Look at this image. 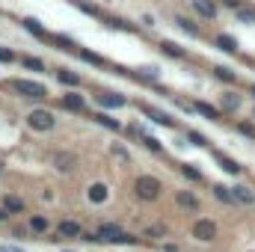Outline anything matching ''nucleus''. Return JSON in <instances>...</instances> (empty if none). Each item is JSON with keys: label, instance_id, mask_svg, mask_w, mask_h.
<instances>
[{"label": "nucleus", "instance_id": "obj_33", "mask_svg": "<svg viewBox=\"0 0 255 252\" xmlns=\"http://www.w3.org/2000/svg\"><path fill=\"white\" fill-rule=\"evenodd\" d=\"M238 131H241L244 137H253V140H255V122H241V125H238Z\"/></svg>", "mask_w": 255, "mask_h": 252}, {"label": "nucleus", "instance_id": "obj_1", "mask_svg": "<svg viewBox=\"0 0 255 252\" xmlns=\"http://www.w3.org/2000/svg\"><path fill=\"white\" fill-rule=\"evenodd\" d=\"M134 193H137L143 202H154V199L160 196V181H157L154 175H140V178L134 181Z\"/></svg>", "mask_w": 255, "mask_h": 252}, {"label": "nucleus", "instance_id": "obj_5", "mask_svg": "<svg viewBox=\"0 0 255 252\" xmlns=\"http://www.w3.org/2000/svg\"><path fill=\"white\" fill-rule=\"evenodd\" d=\"M95 101H98L101 110H119V107L128 104V98L119 95V92H101V95H95Z\"/></svg>", "mask_w": 255, "mask_h": 252}, {"label": "nucleus", "instance_id": "obj_34", "mask_svg": "<svg viewBox=\"0 0 255 252\" xmlns=\"http://www.w3.org/2000/svg\"><path fill=\"white\" fill-rule=\"evenodd\" d=\"M48 39H51L53 45H62V48H74V42H71L68 36H48Z\"/></svg>", "mask_w": 255, "mask_h": 252}, {"label": "nucleus", "instance_id": "obj_37", "mask_svg": "<svg viewBox=\"0 0 255 252\" xmlns=\"http://www.w3.org/2000/svg\"><path fill=\"white\" fill-rule=\"evenodd\" d=\"M113 154H116V157H125V160H128V157H131V154H128V151H125V149H119V146H113Z\"/></svg>", "mask_w": 255, "mask_h": 252}, {"label": "nucleus", "instance_id": "obj_15", "mask_svg": "<svg viewBox=\"0 0 255 252\" xmlns=\"http://www.w3.org/2000/svg\"><path fill=\"white\" fill-rule=\"evenodd\" d=\"M21 24H24V30H27V33L39 36V39H48V33H45V27H42V21H39V18H24Z\"/></svg>", "mask_w": 255, "mask_h": 252}, {"label": "nucleus", "instance_id": "obj_24", "mask_svg": "<svg viewBox=\"0 0 255 252\" xmlns=\"http://www.w3.org/2000/svg\"><path fill=\"white\" fill-rule=\"evenodd\" d=\"M235 12H238V21H241V24H255V9L241 6V9H235Z\"/></svg>", "mask_w": 255, "mask_h": 252}, {"label": "nucleus", "instance_id": "obj_21", "mask_svg": "<svg viewBox=\"0 0 255 252\" xmlns=\"http://www.w3.org/2000/svg\"><path fill=\"white\" fill-rule=\"evenodd\" d=\"M214 74H217L220 80H226V83H235V80H238V74H235L229 65H214Z\"/></svg>", "mask_w": 255, "mask_h": 252}, {"label": "nucleus", "instance_id": "obj_36", "mask_svg": "<svg viewBox=\"0 0 255 252\" xmlns=\"http://www.w3.org/2000/svg\"><path fill=\"white\" fill-rule=\"evenodd\" d=\"M143 235H146V238H160V235H163V226H149Z\"/></svg>", "mask_w": 255, "mask_h": 252}, {"label": "nucleus", "instance_id": "obj_29", "mask_svg": "<svg viewBox=\"0 0 255 252\" xmlns=\"http://www.w3.org/2000/svg\"><path fill=\"white\" fill-rule=\"evenodd\" d=\"M21 62H24V68H33V71H42V68H45V62L36 59V56H24Z\"/></svg>", "mask_w": 255, "mask_h": 252}, {"label": "nucleus", "instance_id": "obj_18", "mask_svg": "<svg viewBox=\"0 0 255 252\" xmlns=\"http://www.w3.org/2000/svg\"><path fill=\"white\" fill-rule=\"evenodd\" d=\"M175 24H178L184 33H190V36H202V30H199V27H196L190 18H184V15H175Z\"/></svg>", "mask_w": 255, "mask_h": 252}, {"label": "nucleus", "instance_id": "obj_9", "mask_svg": "<svg viewBox=\"0 0 255 252\" xmlns=\"http://www.w3.org/2000/svg\"><path fill=\"white\" fill-rule=\"evenodd\" d=\"M193 110H196L199 116L211 119V122H220V110H217V107H211L208 101H196V104H193Z\"/></svg>", "mask_w": 255, "mask_h": 252}, {"label": "nucleus", "instance_id": "obj_22", "mask_svg": "<svg viewBox=\"0 0 255 252\" xmlns=\"http://www.w3.org/2000/svg\"><path fill=\"white\" fill-rule=\"evenodd\" d=\"M220 104H223V110H238V107H241V98H238L235 92H226V95L220 98Z\"/></svg>", "mask_w": 255, "mask_h": 252}, {"label": "nucleus", "instance_id": "obj_40", "mask_svg": "<svg viewBox=\"0 0 255 252\" xmlns=\"http://www.w3.org/2000/svg\"><path fill=\"white\" fill-rule=\"evenodd\" d=\"M0 220H6V211H0Z\"/></svg>", "mask_w": 255, "mask_h": 252}, {"label": "nucleus", "instance_id": "obj_28", "mask_svg": "<svg viewBox=\"0 0 255 252\" xmlns=\"http://www.w3.org/2000/svg\"><path fill=\"white\" fill-rule=\"evenodd\" d=\"M232 190H235V199H238V202H247V205L253 202V193H250L244 184H241V187H232Z\"/></svg>", "mask_w": 255, "mask_h": 252}, {"label": "nucleus", "instance_id": "obj_20", "mask_svg": "<svg viewBox=\"0 0 255 252\" xmlns=\"http://www.w3.org/2000/svg\"><path fill=\"white\" fill-rule=\"evenodd\" d=\"M56 80H62L65 86H80V74H74V71H68V68H59V71H56Z\"/></svg>", "mask_w": 255, "mask_h": 252}, {"label": "nucleus", "instance_id": "obj_16", "mask_svg": "<svg viewBox=\"0 0 255 252\" xmlns=\"http://www.w3.org/2000/svg\"><path fill=\"white\" fill-rule=\"evenodd\" d=\"M217 48H220V50H226V53H238V39H235V36L220 33V36H217Z\"/></svg>", "mask_w": 255, "mask_h": 252}, {"label": "nucleus", "instance_id": "obj_8", "mask_svg": "<svg viewBox=\"0 0 255 252\" xmlns=\"http://www.w3.org/2000/svg\"><path fill=\"white\" fill-rule=\"evenodd\" d=\"M62 104H65L68 110H74V113H83V110H86V101H83L80 92H65V95H62Z\"/></svg>", "mask_w": 255, "mask_h": 252}, {"label": "nucleus", "instance_id": "obj_43", "mask_svg": "<svg viewBox=\"0 0 255 252\" xmlns=\"http://www.w3.org/2000/svg\"><path fill=\"white\" fill-rule=\"evenodd\" d=\"M253 119H255V110H253Z\"/></svg>", "mask_w": 255, "mask_h": 252}, {"label": "nucleus", "instance_id": "obj_12", "mask_svg": "<svg viewBox=\"0 0 255 252\" xmlns=\"http://www.w3.org/2000/svg\"><path fill=\"white\" fill-rule=\"evenodd\" d=\"M175 202H178L181 208H187V211H199V199H196V196H193L190 190H178Z\"/></svg>", "mask_w": 255, "mask_h": 252}, {"label": "nucleus", "instance_id": "obj_19", "mask_svg": "<svg viewBox=\"0 0 255 252\" xmlns=\"http://www.w3.org/2000/svg\"><path fill=\"white\" fill-rule=\"evenodd\" d=\"M160 48H163L166 56H175V59H184V56H187V50H184L181 45H175V42H163Z\"/></svg>", "mask_w": 255, "mask_h": 252}, {"label": "nucleus", "instance_id": "obj_39", "mask_svg": "<svg viewBox=\"0 0 255 252\" xmlns=\"http://www.w3.org/2000/svg\"><path fill=\"white\" fill-rule=\"evenodd\" d=\"M163 252H181V250H178V247H172V244H166V247H163Z\"/></svg>", "mask_w": 255, "mask_h": 252}, {"label": "nucleus", "instance_id": "obj_41", "mask_svg": "<svg viewBox=\"0 0 255 252\" xmlns=\"http://www.w3.org/2000/svg\"><path fill=\"white\" fill-rule=\"evenodd\" d=\"M250 92H253V95H255V83H253V86H250Z\"/></svg>", "mask_w": 255, "mask_h": 252}, {"label": "nucleus", "instance_id": "obj_2", "mask_svg": "<svg viewBox=\"0 0 255 252\" xmlns=\"http://www.w3.org/2000/svg\"><path fill=\"white\" fill-rule=\"evenodd\" d=\"M9 86H12V92H18V95H24V98H45V95H48V89H45L42 83H33V80H21V77L9 80Z\"/></svg>", "mask_w": 255, "mask_h": 252}, {"label": "nucleus", "instance_id": "obj_4", "mask_svg": "<svg viewBox=\"0 0 255 252\" xmlns=\"http://www.w3.org/2000/svg\"><path fill=\"white\" fill-rule=\"evenodd\" d=\"M95 241H107V244H134L137 238H131L128 232H122L119 226H101L95 232Z\"/></svg>", "mask_w": 255, "mask_h": 252}, {"label": "nucleus", "instance_id": "obj_30", "mask_svg": "<svg viewBox=\"0 0 255 252\" xmlns=\"http://www.w3.org/2000/svg\"><path fill=\"white\" fill-rule=\"evenodd\" d=\"M187 140H190V146H208V137H205V134H199V131H190V134H187Z\"/></svg>", "mask_w": 255, "mask_h": 252}, {"label": "nucleus", "instance_id": "obj_6", "mask_svg": "<svg viewBox=\"0 0 255 252\" xmlns=\"http://www.w3.org/2000/svg\"><path fill=\"white\" fill-rule=\"evenodd\" d=\"M193 238H199V241H214L217 238V223L214 220H196V226H193Z\"/></svg>", "mask_w": 255, "mask_h": 252}, {"label": "nucleus", "instance_id": "obj_11", "mask_svg": "<svg viewBox=\"0 0 255 252\" xmlns=\"http://www.w3.org/2000/svg\"><path fill=\"white\" fill-rule=\"evenodd\" d=\"M107 196H110V190H107V184H101V181H95V184L89 187V202H95V205H101V202H107Z\"/></svg>", "mask_w": 255, "mask_h": 252}, {"label": "nucleus", "instance_id": "obj_25", "mask_svg": "<svg viewBox=\"0 0 255 252\" xmlns=\"http://www.w3.org/2000/svg\"><path fill=\"white\" fill-rule=\"evenodd\" d=\"M95 122H98V125H107L110 131H122V125H119L113 116H107V113H98V116H95Z\"/></svg>", "mask_w": 255, "mask_h": 252}, {"label": "nucleus", "instance_id": "obj_7", "mask_svg": "<svg viewBox=\"0 0 255 252\" xmlns=\"http://www.w3.org/2000/svg\"><path fill=\"white\" fill-rule=\"evenodd\" d=\"M143 113L152 119V122H157V125H166V128H175V119L172 116H166L163 110H154V107H149V104H143Z\"/></svg>", "mask_w": 255, "mask_h": 252}, {"label": "nucleus", "instance_id": "obj_38", "mask_svg": "<svg viewBox=\"0 0 255 252\" xmlns=\"http://www.w3.org/2000/svg\"><path fill=\"white\" fill-rule=\"evenodd\" d=\"M226 6H232V9H241V0H223Z\"/></svg>", "mask_w": 255, "mask_h": 252}, {"label": "nucleus", "instance_id": "obj_13", "mask_svg": "<svg viewBox=\"0 0 255 252\" xmlns=\"http://www.w3.org/2000/svg\"><path fill=\"white\" fill-rule=\"evenodd\" d=\"M56 235H62V238H80V223H74V220H62V223L56 226Z\"/></svg>", "mask_w": 255, "mask_h": 252}, {"label": "nucleus", "instance_id": "obj_10", "mask_svg": "<svg viewBox=\"0 0 255 252\" xmlns=\"http://www.w3.org/2000/svg\"><path fill=\"white\" fill-rule=\"evenodd\" d=\"M74 160H77V157H74L71 151H59V154L53 157V163H56L59 172H71V169H74Z\"/></svg>", "mask_w": 255, "mask_h": 252}, {"label": "nucleus", "instance_id": "obj_23", "mask_svg": "<svg viewBox=\"0 0 255 252\" xmlns=\"http://www.w3.org/2000/svg\"><path fill=\"white\" fill-rule=\"evenodd\" d=\"M214 196H217L220 202H235V190H232V187H223V184L214 187Z\"/></svg>", "mask_w": 255, "mask_h": 252}, {"label": "nucleus", "instance_id": "obj_14", "mask_svg": "<svg viewBox=\"0 0 255 252\" xmlns=\"http://www.w3.org/2000/svg\"><path fill=\"white\" fill-rule=\"evenodd\" d=\"M193 9H196V15H202V18H217V6H214L211 0H193Z\"/></svg>", "mask_w": 255, "mask_h": 252}, {"label": "nucleus", "instance_id": "obj_31", "mask_svg": "<svg viewBox=\"0 0 255 252\" xmlns=\"http://www.w3.org/2000/svg\"><path fill=\"white\" fill-rule=\"evenodd\" d=\"M143 146H146V149H152V151H160V149H163V146H160V140H157V137H149V134L143 137Z\"/></svg>", "mask_w": 255, "mask_h": 252}, {"label": "nucleus", "instance_id": "obj_3", "mask_svg": "<svg viewBox=\"0 0 255 252\" xmlns=\"http://www.w3.org/2000/svg\"><path fill=\"white\" fill-rule=\"evenodd\" d=\"M27 125L33 128V131H53L56 128V116L51 113V110H33L30 116H27Z\"/></svg>", "mask_w": 255, "mask_h": 252}, {"label": "nucleus", "instance_id": "obj_27", "mask_svg": "<svg viewBox=\"0 0 255 252\" xmlns=\"http://www.w3.org/2000/svg\"><path fill=\"white\" fill-rule=\"evenodd\" d=\"M3 208H6V211H24V202H21L18 196H6V199H3Z\"/></svg>", "mask_w": 255, "mask_h": 252}, {"label": "nucleus", "instance_id": "obj_26", "mask_svg": "<svg viewBox=\"0 0 255 252\" xmlns=\"http://www.w3.org/2000/svg\"><path fill=\"white\" fill-rule=\"evenodd\" d=\"M181 172H184V175H187L190 181H202V172H199V169H196L193 163H181Z\"/></svg>", "mask_w": 255, "mask_h": 252}, {"label": "nucleus", "instance_id": "obj_32", "mask_svg": "<svg viewBox=\"0 0 255 252\" xmlns=\"http://www.w3.org/2000/svg\"><path fill=\"white\" fill-rule=\"evenodd\" d=\"M30 229H33V232H45V229H48V220H45V217H33V220H30Z\"/></svg>", "mask_w": 255, "mask_h": 252}, {"label": "nucleus", "instance_id": "obj_42", "mask_svg": "<svg viewBox=\"0 0 255 252\" xmlns=\"http://www.w3.org/2000/svg\"><path fill=\"white\" fill-rule=\"evenodd\" d=\"M0 175H3V160H0Z\"/></svg>", "mask_w": 255, "mask_h": 252}, {"label": "nucleus", "instance_id": "obj_17", "mask_svg": "<svg viewBox=\"0 0 255 252\" xmlns=\"http://www.w3.org/2000/svg\"><path fill=\"white\" fill-rule=\"evenodd\" d=\"M214 157H217V163H220V166H223L226 172H232V175H238V172H241V163H238V160H232L229 154H223V151H217Z\"/></svg>", "mask_w": 255, "mask_h": 252}, {"label": "nucleus", "instance_id": "obj_35", "mask_svg": "<svg viewBox=\"0 0 255 252\" xmlns=\"http://www.w3.org/2000/svg\"><path fill=\"white\" fill-rule=\"evenodd\" d=\"M0 62H15V53H12V48H3V45H0Z\"/></svg>", "mask_w": 255, "mask_h": 252}]
</instances>
